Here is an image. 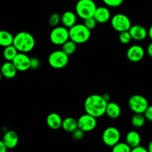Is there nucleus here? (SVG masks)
Returning <instances> with one entry per match:
<instances>
[{
	"mask_svg": "<svg viewBox=\"0 0 152 152\" xmlns=\"http://www.w3.org/2000/svg\"><path fill=\"white\" fill-rule=\"evenodd\" d=\"M102 96L104 97V99L107 101V102H110V99H111V95L108 93H105L104 94H102Z\"/></svg>",
	"mask_w": 152,
	"mask_h": 152,
	"instance_id": "obj_37",
	"label": "nucleus"
},
{
	"mask_svg": "<svg viewBox=\"0 0 152 152\" xmlns=\"http://www.w3.org/2000/svg\"><path fill=\"white\" fill-rule=\"evenodd\" d=\"M94 18L96 19L97 23L105 24L111 20V12L109 9L104 6L97 7L96 11H95Z\"/></svg>",
	"mask_w": 152,
	"mask_h": 152,
	"instance_id": "obj_15",
	"label": "nucleus"
},
{
	"mask_svg": "<svg viewBox=\"0 0 152 152\" xmlns=\"http://www.w3.org/2000/svg\"><path fill=\"white\" fill-rule=\"evenodd\" d=\"M128 105L129 108L134 114H144L149 104L145 96L140 94H134L129 98Z\"/></svg>",
	"mask_w": 152,
	"mask_h": 152,
	"instance_id": "obj_6",
	"label": "nucleus"
},
{
	"mask_svg": "<svg viewBox=\"0 0 152 152\" xmlns=\"http://www.w3.org/2000/svg\"><path fill=\"white\" fill-rule=\"evenodd\" d=\"M14 36L12 35L11 33L7 31H1L0 32V45L2 47L13 45Z\"/></svg>",
	"mask_w": 152,
	"mask_h": 152,
	"instance_id": "obj_22",
	"label": "nucleus"
},
{
	"mask_svg": "<svg viewBox=\"0 0 152 152\" xmlns=\"http://www.w3.org/2000/svg\"><path fill=\"white\" fill-rule=\"evenodd\" d=\"M77 45L78 44L73 40L68 39L62 45V50L65 53H67L68 56H70V55H72L75 53L77 48Z\"/></svg>",
	"mask_w": 152,
	"mask_h": 152,
	"instance_id": "obj_25",
	"label": "nucleus"
},
{
	"mask_svg": "<svg viewBox=\"0 0 152 152\" xmlns=\"http://www.w3.org/2000/svg\"><path fill=\"white\" fill-rule=\"evenodd\" d=\"M84 24H76L69 28L70 39L77 44H83L90 39L91 32Z\"/></svg>",
	"mask_w": 152,
	"mask_h": 152,
	"instance_id": "obj_3",
	"label": "nucleus"
},
{
	"mask_svg": "<svg viewBox=\"0 0 152 152\" xmlns=\"http://www.w3.org/2000/svg\"><path fill=\"white\" fill-rule=\"evenodd\" d=\"M148 151L152 152V140H151V142H150L149 144H148Z\"/></svg>",
	"mask_w": 152,
	"mask_h": 152,
	"instance_id": "obj_39",
	"label": "nucleus"
},
{
	"mask_svg": "<svg viewBox=\"0 0 152 152\" xmlns=\"http://www.w3.org/2000/svg\"><path fill=\"white\" fill-rule=\"evenodd\" d=\"M108 102L102 95L91 94L88 96L84 102V109L86 113L96 118L102 117L105 114Z\"/></svg>",
	"mask_w": 152,
	"mask_h": 152,
	"instance_id": "obj_1",
	"label": "nucleus"
},
{
	"mask_svg": "<svg viewBox=\"0 0 152 152\" xmlns=\"http://www.w3.org/2000/svg\"><path fill=\"white\" fill-rule=\"evenodd\" d=\"M132 37L129 31H123V32H120V34H119V40H120V42L122 44H129L131 41H132Z\"/></svg>",
	"mask_w": 152,
	"mask_h": 152,
	"instance_id": "obj_27",
	"label": "nucleus"
},
{
	"mask_svg": "<svg viewBox=\"0 0 152 152\" xmlns=\"http://www.w3.org/2000/svg\"><path fill=\"white\" fill-rule=\"evenodd\" d=\"M8 148H7V146L5 145V144L4 143L2 140L0 141V151L1 152H6Z\"/></svg>",
	"mask_w": 152,
	"mask_h": 152,
	"instance_id": "obj_35",
	"label": "nucleus"
},
{
	"mask_svg": "<svg viewBox=\"0 0 152 152\" xmlns=\"http://www.w3.org/2000/svg\"><path fill=\"white\" fill-rule=\"evenodd\" d=\"M84 134L85 132H83L82 129L78 128V129H77L75 131L72 132V137L74 140L80 141L84 137Z\"/></svg>",
	"mask_w": 152,
	"mask_h": 152,
	"instance_id": "obj_31",
	"label": "nucleus"
},
{
	"mask_svg": "<svg viewBox=\"0 0 152 152\" xmlns=\"http://www.w3.org/2000/svg\"><path fill=\"white\" fill-rule=\"evenodd\" d=\"M105 114L108 118L115 120V119L120 117V114H121V108L117 102H108L106 111H105Z\"/></svg>",
	"mask_w": 152,
	"mask_h": 152,
	"instance_id": "obj_19",
	"label": "nucleus"
},
{
	"mask_svg": "<svg viewBox=\"0 0 152 152\" xmlns=\"http://www.w3.org/2000/svg\"><path fill=\"white\" fill-rule=\"evenodd\" d=\"M120 137H121L120 132L117 128L114 126L106 128L102 132V142L105 145L111 148L120 142Z\"/></svg>",
	"mask_w": 152,
	"mask_h": 152,
	"instance_id": "obj_9",
	"label": "nucleus"
},
{
	"mask_svg": "<svg viewBox=\"0 0 152 152\" xmlns=\"http://www.w3.org/2000/svg\"><path fill=\"white\" fill-rule=\"evenodd\" d=\"M1 140L4 142L8 149H13L16 148L19 143V136L14 131H7L3 135Z\"/></svg>",
	"mask_w": 152,
	"mask_h": 152,
	"instance_id": "obj_14",
	"label": "nucleus"
},
{
	"mask_svg": "<svg viewBox=\"0 0 152 152\" xmlns=\"http://www.w3.org/2000/svg\"><path fill=\"white\" fill-rule=\"evenodd\" d=\"M146 118L144 114H134L131 119V123L134 128H142L145 124Z\"/></svg>",
	"mask_w": 152,
	"mask_h": 152,
	"instance_id": "obj_24",
	"label": "nucleus"
},
{
	"mask_svg": "<svg viewBox=\"0 0 152 152\" xmlns=\"http://www.w3.org/2000/svg\"><path fill=\"white\" fill-rule=\"evenodd\" d=\"M18 71L24 72L31 69V57L26 53L19 52L12 61Z\"/></svg>",
	"mask_w": 152,
	"mask_h": 152,
	"instance_id": "obj_11",
	"label": "nucleus"
},
{
	"mask_svg": "<svg viewBox=\"0 0 152 152\" xmlns=\"http://www.w3.org/2000/svg\"><path fill=\"white\" fill-rule=\"evenodd\" d=\"M19 53V50H17L16 47L13 45L4 47L3 50V57L6 61H13L16 54Z\"/></svg>",
	"mask_w": 152,
	"mask_h": 152,
	"instance_id": "obj_23",
	"label": "nucleus"
},
{
	"mask_svg": "<svg viewBox=\"0 0 152 152\" xmlns=\"http://www.w3.org/2000/svg\"><path fill=\"white\" fill-rule=\"evenodd\" d=\"M13 45L17 48L19 52L29 53L35 47V38L31 33L21 31L14 36Z\"/></svg>",
	"mask_w": 152,
	"mask_h": 152,
	"instance_id": "obj_2",
	"label": "nucleus"
},
{
	"mask_svg": "<svg viewBox=\"0 0 152 152\" xmlns=\"http://www.w3.org/2000/svg\"><path fill=\"white\" fill-rule=\"evenodd\" d=\"M77 13L71 10H67L61 15V22L63 26L69 29L77 24Z\"/></svg>",
	"mask_w": 152,
	"mask_h": 152,
	"instance_id": "obj_18",
	"label": "nucleus"
},
{
	"mask_svg": "<svg viewBox=\"0 0 152 152\" xmlns=\"http://www.w3.org/2000/svg\"><path fill=\"white\" fill-rule=\"evenodd\" d=\"M50 66L54 69H62L67 66L69 62V56L63 50H56L50 53L48 58Z\"/></svg>",
	"mask_w": 152,
	"mask_h": 152,
	"instance_id": "obj_5",
	"label": "nucleus"
},
{
	"mask_svg": "<svg viewBox=\"0 0 152 152\" xmlns=\"http://www.w3.org/2000/svg\"><path fill=\"white\" fill-rule=\"evenodd\" d=\"M77 122H78V127L85 132H92L96 129L97 126L96 117L86 112V114L79 117Z\"/></svg>",
	"mask_w": 152,
	"mask_h": 152,
	"instance_id": "obj_10",
	"label": "nucleus"
},
{
	"mask_svg": "<svg viewBox=\"0 0 152 152\" xmlns=\"http://www.w3.org/2000/svg\"><path fill=\"white\" fill-rule=\"evenodd\" d=\"M112 151L114 152H130L132 151V148L126 142H119L114 147H112Z\"/></svg>",
	"mask_w": 152,
	"mask_h": 152,
	"instance_id": "obj_26",
	"label": "nucleus"
},
{
	"mask_svg": "<svg viewBox=\"0 0 152 152\" xmlns=\"http://www.w3.org/2000/svg\"><path fill=\"white\" fill-rule=\"evenodd\" d=\"M78 128V122L74 117H66L62 121V129L66 132L72 133L74 131H75Z\"/></svg>",
	"mask_w": 152,
	"mask_h": 152,
	"instance_id": "obj_21",
	"label": "nucleus"
},
{
	"mask_svg": "<svg viewBox=\"0 0 152 152\" xmlns=\"http://www.w3.org/2000/svg\"><path fill=\"white\" fill-rule=\"evenodd\" d=\"M104 4L110 7H117L121 5L124 0H102Z\"/></svg>",
	"mask_w": 152,
	"mask_h": 152,
	"instance_id": "obj_30",
	"label": "nucleus"
},
{
	"mask_svg": "<svg viewBox=\"0 0 152 152\" xmlns=\"http://www.w3.org/2000/svg\"><path fill=\"white\" fill-rule=\"evenodd\" d=\"M84 24L86 27H87L88 29H90L91 31L94 29L96 28V25H97V22L96 21V19L93 17L88 18V19H84Z\"/></svg>",
	"mask_w": 152,
	"mask_h": 152,
	"instance_id": "obj_29",
	"label": "nucleus"
},
{
	"mask_svg": "<svg viewBox=\"0 0 152 152\" xmlns=\"http://www.w3.org/2000/svg\"><path fill=\"white\" fill-rule=\"evenodd\" d=\"M97 6L94 0H79L75 6L77 16L83 19L93 17Z\"/></svg>",
	"mask_w": 152,
	"mask_h": 152,
	"instance_id": "obj_4",
	"label": "nucleus"
},
{
	"mask_svg": "<svg viewBox=\"0 0 152 152\" xmlns=\"http://www.w3.org/2000/svg\"><path fill=\"white\" fill-rule=\"evenodd\" d=\"M59 22H61V15L57 13H53L49 18L48 23L51 27L54 28L59 25Z\"/></svg>",
	"mask_w": 152,
	"mask_h": 152,
	"instance_id": "obj_28",
	"label": "nucleus"
},
{
	"mask_svg": "<svg viewBox=\"0 0 152 152\" xmlns=\"http://www.w3.org/2000/svg\"><path fill=\"white\" fill-rule=\"evenodd\" d=\"M17 71L18 70L11 61H6L1 65V76L6 79L14 78L17 74Z\"/></svg>",
	"mask_w": 152,
	"mask_h": 152,
	"instance_id": "obj_17",
	"label": "nucleus"
},
{
	"mask_svg": "<svg viewBox=\"0 0 152 152\" xmlns=\"http://www.w3.org/2000/svg\"><path fill=\"white\" fill-rule=\"evenodd\" d=\"M110 21L113 29L119 33L129 31L131 27L132 26L131 19L129 16L123 13H117L114 15Z\"/></svg>",
	"mask_w": 152,
	"mask_h": 152,
	"instance_id": "obj_8",
	"label": "nucleus"
},
{
	"mask_svg": "<svg viewBox=\"0 0 152 152\" xmlns=\"http://www.w3.org/2000/svg\"><path fill=\"white\" fill-rule=\"evenodd\" d=\"M132 152H148V149H146L145 148H144L143 146H142L141 145H137V146L134 147L132 149Z\"/></svg>",
	"mask_w": 152,
	"mask_h": 152,
	"instance_id": "obj_34",
	"label": "nucleus"
},
{
	"mask_svg": "<svg viewBox=\"0 0 152 152\" xmlns=\"http://www.w3.org/2000/svg\"><path fill=\"white\" fill-rule=\"evenodd\" d=\"M146 52H147V53H148V56H149L150 57L152 58V41H151V42L148 45V47H147Z\"/></svg>",
	"mask_w": 152,
	"mask_h": 152,
	"instance_id": "obj_36",
	"label": "nucleus"
},
{
	"mask_svg": "<svg viewBox=\"0 0 152 152\" xmlns=\"http://www.w3.org/2000/svg\"><path fill=\"white\" fill-rule=\"evenodd\" d=\"M129 31L132 36V39L135 40V41H142V40L145 39L148 36V33L146 28L140 25H132Z\"/></svg>",
	"mask_w": 152,
	"mask_h": 152,
	"instance_id": "obj_13",
	"label": "nucleus"
},
{
	"mask_svg": "<svg viewBox=\"0 0 152 152\" xmlns=\"http://www.w3.org/2000/svg\"><path fill=\"white\" fill-rule=\"evenodd\" d=\"M62 121L63 120L57 113H50L46 117V123L52 130H58L62 128Z\"/></svg>",
	"mask_w": 152,
	"mask_h": 152,
	"instance_id": "obj_16",
	"label": "nucleus"
},
{
	"mask_svg": "<svg viewBox=\"0 0 152 152\" xmlns=\"http://www.w3.org/2000/svg\"><path fill=\"white\" fill-rule=\"evenodd\" d=\"M144 115H145V118H146L147 120L152 122V105H148L146 111H145V113H144Z\"/></svg>",
	"mask_w": 152,
	"mask_h": 152,
	"instance_id": "obj_33",
	"label": "nucleus"
},
{
	"mask_svg": "<svg viewBox=\"0 0 152 152\" xmlns=\"http://www.w3.org/2000/svg\"><path fill=\"white\" fill-rule=\"evenodd\" d=\"M41 65L40 60L36 56H32L31 57V69L32 70H37L39 68Z\"/></svg>",
	"mask_w": 152,
	"mask_h": 152,
	"instance_id": "obj_32",
	"label": "nucleus"
},
{
	"mask_svg": "<svg viewBox=\"0 0 152 152\" xmlns=\"http://www.w3.org/2000/svg\"><path fill=\"white\" fill-rule=\"evenodd\" d=\"M145 54V49L139 45H134L129 48L126 52L128 59L132 62H137L142 60Z\"/></svg>",
	"mask_w": 152,
	"mask_h": 152,
	"instance_id": "obj_12",
	"label": "nucleus"
},
{
	"mask_svg": "<svg viewBox=\"0 0 152 152\" xmlns=\"http://www.w3.org/2000/svg\"><path fill=\"white\" fill-rule=\"evenodd\" d=\"M126 142L132 148V149L137 145H140L141 137L137 131H130L126 137Z\"/></svg>",
	"mask_w": 152,
	"mask_h": 152,
	"instance_id": "obj_20",
	"label": "nucleus"
},
{
	"mask_svg": "<svg viewBox=\"0 0 152 152\" xmlns=\"http://www.w3.org/2000/svg\"><path fill=\"white\" fill-rule=\"evenodd\" d=\"M70 39L69 29L65 26H56L50 33V40L53 45H62Z\"/></svg>",
	"mask_w": 152,
	"mask_h": 152,
	"instance_id": "obj_7",
	"label": "nucleus"
},
{
	"mask_svg": "<svg viewBox=\"0 0 152 152\" xmlns=\"http://www.w3.org/2000/svg\"><path fill=\"white\" fill-rule=\"evenodd\" d=\"M148 37L151 39V40L152 41V25L150 26L149 29H148Z\"/></svg>",
	"mask_w": 152,
	"mask_h": 152,
	"instance_id": "obj_38",
	"label": "nucleus"
}]
</instances>
